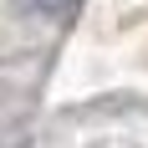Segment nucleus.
<instances>
[{"label": "nucleus", "mask_w": 148, "mask_h": 148, "mask_svg": "<svg viewBox=\"0 0 148 148\" xmlns=\"http://www.w3.org/2000/svg\"><path fill=\"white\" fill-rule=\"evenodd\" d=\"M41 5H66V0H41Z\"/></svg>", "instance_id": "1"}]
</instances>
